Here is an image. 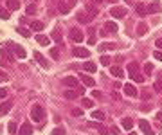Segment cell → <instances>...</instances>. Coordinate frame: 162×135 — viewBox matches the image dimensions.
<instances>
[{
    "instance_id": "obj_53",
    "label": "cell",
    "mask_w": 162,
    "mask_h": 135,
    "mask_svg": "<svg viewBox=\"0 0 162 135\" xmlns=\"http://www.w3.org/2000/svg\"><path fill=\"white\" fill-rule=\"evenodd\" d=\"M92 2H94V4H101V2H103V0H92Z\"/></svg>"
},
{
    "instance_id": "obj_42",
    "label": "cell",
    "mask_w": 162,
    "mask_h": 135,
    "mask_svg": "<svg viewBox=\"0 0 162 135\" xmlns=\"http://www.w3.org/2000/svg\"><path fill=\"white\" fill-rule=\"evenodd\" d=\"M110 61H112V60H110L108 56H101V63H103V65H110Z\"/></svg>"
},
{
    "instance_id": "obj_46",
    "label": "cell",
    "mask_w": 162,
    "mask_h": 135,
    "mask_svg": "<svg viewBox=\"0 0 162 135\" xmlns=\"http://www.w3.org/2000/svg\"><path fill=\"white\" fill-rule=\"evenodd\" d=\"M0 79H4V81H7L9 78H7V74H6V72H2V70H0Z\"/></svg>"
},
{
    "instance_id": "obj_6",
    "label": "cell",
    "mask_w": 162,
    "mask_h": 135,
    "mask_svg": "<svg viewBox=\"0 0 162 135\" xmlns=\"http://www.w3.org/2000/svg\"><path fill=\"white\" fill-rule=\"evenodd\" d=\"M103 31H106V33H112V34H115L119 31V25L115 24V22H105V27H103Z\"/></svg>"
},
{
    "instance_id": "obj_11",
    "label": "cell",
    "mask_w": 162,
    "mask_h": 135,
    "mask_svg": "<svg viewBox=\"0 0 162 135\" xmlns=\"http://www.w3.org/2000/svg\"><path fill=\"white\" fill-rule=\"evenodd\" d=\"M76 18H78L79 24H88V22H90V16L86 15V11H79V13L76 15Z\"/></svg>"
},
{
    "instance_id": "obj_19",
    "label": "cell",
    "mask_w": 162,
    "mask_h": 135,
    "mask_svg": "<svg viewBox=\"0 0 162 135\" xmlns=\"http://www.w3.org/2000/svg\"><path fill=\"white\" fill-rule=\"evenodd\" d=\"M110 72H112V76H115V78H123L124 76V72H123V69H119V67L117 65H115V67H112V69H110Z\"/></svg>"
},
{
    "instance_id": "obj_29",
    "label": "cell",
    "mask_w": 162,
    "mask_h": 135,
    "mask_svg": "<svg viewBox=\"0 0 162 135\" xmlns=\"http://www.w3.org/2000/svg\"><path fill=\"white\" fill-rule=\"evenodd\" d=\"M115 49V45L113 43H103V45H99V51L103 52V51H113Z\"/></svg>"
},
{
    "instance_id": "obj_26",
    "label": "cell",
    "mask_w": 162,
    "mask_h": 135,
    "mask_svg": "<svg viewBox=\"0 0 162 135\" xmlns=\"http://www.w3.org/2000/svg\"><path fill=\"white\" fill-rule=\"evenodd\" d=\"M92 117H94L96 121H103V119H105V112L96 110V112H92Z\"/></svg>"
},
{
    "instance_id": "obj_22",
    "label": "cell",
    "mask_w": 162,
    "mask_h": 135,
    "mask_svg": "<svg viewBox=\"0 0 162 135\" xmlns=\"http://www.w3.org/2000/svg\"><path fill=\"white\" fill-rule=\"evenodd\" d=\"M121 124H123V128H124V130H131V128H133V121H131L130 117H124Z\"/></svg>"
},
{
    "instance_id": "obj_51",
    "label": "cell",
    "mask_w": 162,
    "mask_h": 135,
    "mask_svg": "<svg viewBox=\"0 0 162 135\" xmlns=\"http://www.w3.org/2000/svg\"><path fill=\"white\" fill-rule=\"evenodd\" d=\"M157 121H162V110L157 112Z\"/></svg>"
},
{
    "instance_id": "obj_35",
    "label": "cell",
    "mask_w": 162,
    "mask_h": 135,
    "mask_svg": "<svg viewBox=\"0 0 162 135\" xmlns=\"http://www.w3.org/2000/svg\"><path fill=\"white\" fill-rule=\"evenodd\" d=\"M139 126H141V130H142V131L150 130V124H148V121H144V119H142V121H139Z\"/></svg>"
},
{
    "instance_id": "obj_50",
    "label": "cell",
    "mask_w": 162,
    "mask_h": 135,
    "mask_svg": "<svg viewBox=\"0 0 162 135\" xmlns=\"http://www.w3.org/2000/svg\"><path fill=\"white\" fill-rule=\"evenodd\" d=\"M155 43H157V47H158V49H162V38H158Z\"/></svg>"
},
{
    "instance_id": "obj_9",
    "label": "cell",
    "mask_w": 162,
    "mask_h": 135,
    "mask_svg": "<svg viewBox=\"0 0 162 135\" xmlns=\"http://www.w3.org/2000/svg\"><path fill=\"white\" fill-rule=\"evenodd\" d=\"M124 94L130 96V97H135V96H137V88H135L131 83H126V85H124Z\"/></svg>"
},
{
    "instance_id": "obj_2",
    "label": "cell",
    "mask_w": 162,
    "mask_h": 135,
    "mask_svg": "<svg viewBox=\"0 0 162 135\" xmlns=\"http://www.w3.org/2000/svg\"><path fill=\"white\" fill-rule=\"evenodd\" d=\"M68 38H70L74 43H81L83 41V33L79 29H70L68 31Z\"/></svg>"
},
{
    "instance_id": "obj_10",
    "label": "cell",
    "mask_w": 162,
    "mask_h": 135,
    "mask_svg": "<svg viewBox=\"0 0 162 135\" xmlns=\"http://www.w3.org/2000/svg\"><path fill=\"white\" fill-rule=\"evenodd\" d=\"M128 74H130V78H133L135 74H139V65L135 63V61H131V63H128Z\"/></svg>"
},
{
    "instance_id": "obj_25",
    "label": "cell",
    "mask_w": 162,
    "mask_h": 135,
    "mask_svg": "<svg viewBox=\"0 0 162 135\" xmlns=\"http://www.w3.org/2000/svg\"><path fill=\"white\" fill-rule=\"evenodd\" d=\"M7 7H9L11 11H18V7H20L18 0H7Z\"/></svg>"
},
{
    "instance_id": "obj_23",
    "label": "cell",
    "mask_w": 162,
    "mask_h": 135,
    "mask_svg": "<svg viewBox=\"0 0 162 135\" xmlns=\"http://www.w3.org/2000/svg\"><path fill=\"white\" fill-rule=\"evenodd\" d=\"M58 9L63 13V15H67L68 11H70V4H67V2H60V6H58Z\"/></svg>"
},
{
    "instance_id": "obj_43",
    "label": "cell",
    "mask_w": 162,
    "mask_h": 135,
    "mask_svg": "<svg viewBox=\"0 0 162 135\" xmlns=\"http://www.w3.org/2000/svg\"><path fill=\"white\" fill-rule=\"evenodd\" d=\"M153 56H155V60L162 61V51H155V52H153Z\"/></svg>"
},
{
    "instance_id": "obj_14",
    "label": "cell",
    "mask_w": 162,
    "mask_h": 135,
    "mask_svg": "<svg viewBox=\"0 0 162 135\" xmlns=\"http://www.w3.org/2000/svg\"><path fill=\"white\" fill-rule=\"evenodd\" d=\"M135 11H137L139 16H146V15H148V7H146L144 4H137V6H135Z\"/></svg>"
},
{
    "instance_id": "obj_49",
    "label": "cell",
    "mask_w": 162,
    "mask_h": 135,
    "mask_svg": "<svg viewBox=\"0 0 162 135\" xmlns=\"http://www.w3.org/2000/svg\"><path fill=\"white\" fill-rule=\"evenodd\" d=\"M110 131H112V133H113V135H119V128H115V126H113V128H112V130H110Z\"/></svg>"
},
{
    "instance_id": "obj_33",
    "label": "cell",
    "mask_w": 162,
    "mask_h": 135,
    "mask_svg": "<svg viewBox=\"0 0 162 135\" xmlns=\"http://www.w3.org/2000/svg\"><path fill=\"white\" fill-rule=\"evenodd\" d=\"M83 106H86V108H94V101L88 99V97H83Z\"/></svg>"
},
{
    "instance_id": "obj_8",
    "label": "cell",
    "mask_w": 162,
    "mask_h": 135,
    "mask_svg": "<svg viewBox=\"0 0 162 135\" xmlns=\"http://www.w3.org/2000/svg\"><path fill=\"white\" fill-rule=\"evenodd\" d=\"M31 133H33V126L29 123H24L18 130V135H31Z\"/></svg>"
},
{
    "instance_id": "obj_16",
    "label": "cell",
    "mask_w": 162,
    "mask_h": 135,
    "mask_svg": "<svg viewBox=\"0 0 162 135\" xmlns=\"http://www.w3.org/2000/svg\"><path fill=\"white\" fill-rule=\"evenodd\" d=\"M83 69H85L86 72H90V74H94V72L97 70V67H96V63H92V61H86V63L83 65Z\"/></svg>"
},
{
    "instance_id": "obj_28",
    "label": "cell",
    "mask_w": 162,
    "mask_h": 135,
    "mask_svg": "<svg viewBox=\"0 0 162 135\" xmlns=\"http://www.w3.org/2000/svg\"><path fill=\"white\" fill-rule=\"evenodd\" d=\"M16 31H18V34H22V36L31 38V31H29V29H25V27H16Z\"/></svg>"
},
{
    "instance_id": "obj_44",
    "label": "cell",
    "mask_w": 162,
    "mask_h": 135,
    "mask_svg": "<svg viewBox=\"0 0 162 135\" xmlns=\"http://www.w3.org/2000/svg\"><path fill=\"white\" fill-rule=\"evenodd\" d=\"M86 41H88V45H96V38H94V36H92V34H90V38H88Z\"/></svg>"
},
{
    "instance_id": "obj_57",
    "label": "cell",
    "mask_w": 162,
    "mask_h": 135,
    "mask_svg": "<svg viewBox=\"0 0 162 135\" xmlns=\"http://www.w3.org/2000/svg\"><path fill=\"white\" fill-rule=\"evenodd\" d=\"M130 135H137V133H135V131H131V133H130Z\"/></svg>"
},
{
    "instance_id": "obj_40",
    "label": "cell",
    "mask_w": 162,
    "mask_h": 135,
    "mask_svg": "<svg viewBox=\"0 0 162 135\" xmlns=\"http://www.w3.org/2000/svg\"><path fill=\"white\" fill-rule=\"evenodd\" d=\"M72 115H76V117H81V115H83V112H81L79 108H74V110H72Z\"/></svg>"
},
{
    "instance_id": "obj_21",
    "label": "cell",
    "mask_w": 162,
    "mask_h": 135,
    "mask_svg": "<svg viewBox=\"0 0 162 135\" xmlns=\"http://www.w3.org/2000/svg\"><path fill=\"white\" fill-rule=\"evenodd\" d=\"M148 33V24H139L137 25V34L139 36H142V34H146Z\"/></svg>"
},
{
    "instance_id": "obj_12",
    "label": "cell",
    "mask_w": 162,
    "mask_h": 135,
    "mask_svg": "<svg viewBox=\"0 0 162 135\" xmlns=\"http://www.w3.org/2000/svg\"><path fill=\"white\" fill-rule=\"evenodd\" d=\"M79 79L83 81V85H85V86H94V85H96V81L92 79L90 76H86V74H79Z\"/></svg>"
},
{
    "instance_id": "obj_17",
    "label": "cell",
    "mask_w": 162,
    "mask_h": 135,
    "mask_svg": "<svg viewBox=\"0 0 162 135\" xmlns=\"http://www.w3.org/2000/svg\"><path fill=\"white\" fill-rule=\"evenodd\" d=\"M36 41H38L40 45H45V47H47V45L51 43V38H49V36H43V34H38V36H36Z\"/></svg>"
},
{
    "instance_id": "obj_32",
    "label": "cell",
    "mask_w": 162,
    "mask_h": 135,
    "mask_svg": "<svg viewBox=\"0 0 162 135\" xmlns=\"http://www.w3.org/2000/svg\"><path fill=\"white\" fill-rule=\"evenodd\" d=\"M11 15H9V11L7 9H4V7H0V18H2V20H7Z\"/></svg>"
},
{
    "instance_id": "obj_30",
    "label": "cell",
    "mask_w": 162,
    "mask_h": 135,
    "mask_svg": "<svg viewBox=\"0 0 162 135\" xmlns=\"http://www.w3.org/2000/svg\"><path fill=\"white\" fill-rule=\"evenodd\" d=\"M7 131H9L11 135H15V133H16V123H15V121H11V123L7 124Z\"/></svg>"
},
{
    "instance_id": "obj_54",
    "label": "cell",
    "mask_w": 162,
    "mask_h": 135,
    "mask_svg": "<svg viewBox=\"0 0 162 135\" xmlns=\"http://www.w3.org/2000/svg\"><path fill=\"white\" fill-rule=\"evenodd\" d=\"M108 2H110V4H115V2H117V0H108Z\"/></svg>"
},
{
    "instance_id": "obj_1",
    "label": "cell",
    "mask_w": 162,
    "mask_h": 135,
    "mask_svg": "<svg viewBox=\"0 0 162 135\" xmlns=\"http://www.w3.org/2000/svg\"><path fill=\"white\" fill-rule=\"evenodd\" d=\"M31 117L33 121H41L45 117V112L41 108V105H33V110H31Z\"/></svg>"
},
{
    "instance_id": "obj_36",
    "label": "cell",
    "mask_w": 162,
    "mask_h": 135,
    "mask_svg": "<svg viewBox=\"0 0 162 135\" xmlns=\"http://www.w3.org/2000/svg\"><path fill=\"white\" fill-rule=\"evenodd\" d=\"M51 56H52V60H58V58H60V49L52 47V49H51Z\"/></svg>"
},
{
    "instance_id": "obj_18",
    "label": "cell",
    "mask_w": 162,
    "mask_h": 135,
    "mask_svg": "<svg viewBox=\"0 0 162 135\" xmlns=\"http://www.w3.org/2000/svg\"><path fill=\"white\" fill-rule=\"evenodd\" d=\"M63 85H67V86H70V88H72V86H76V85H78V79H76V78H72V76H67V78L63 79Z\"/></svg>"
},
{
    "instance_id": "obj_55",
    "label": "cell",
    "mask_w": 162,
    "mask_h": 135,
    "mask_svg": "<svg viewBox=\"0 0 162 135\" xmlns=\"http://www.w3.org/2000/svg\"><path fill=\"white\" fill-rule=\"evenodd\" d=\"M68 2H70V6H72V4H76V0H68Z\"/></svg>"
},
{
    "instance_id": "obj_47",
    "label": "cell",
    "mask_w": 162,
    "mask_h": 135,
    "mask_svg": "<svg viewBox=\"0 0 162 135\" xmlns=\"http://www.w3.org/2000/svg\"><path fill=\"white\" fill-rule=\"evenodd\" d=\"M99 133H101V135H108V130H106V128H99Z\"/></svg>"
},
{
    "instance_id": "obj_27",
    "label": "cell",
    "mask_w": 162,
    "mask_h": 135,
    "mask_svg": "<svg viewBox=\"0 0 162 135\" xmlns=\"http://www.w3.org/2000/svg\"><path fill=\"white\" fill-rule=\"evenodd\" d=\"M86 15L90 16V20H92V18H96V16H97V9H96V7H92V6H88V7H86Z\"/></svg>"
},
{
    "instance_id": "obj_7",
    "label": "cell",
    "mask_w": 162,
    "mask_h": 135,
    "mask_svg": "<svg viewBox=\"0 0 162 135\" xmlns=\"http://www.w3.org/2000/svg\"><path fill=\"white\" fill-rule=\"evenodd\" d=\"M11 47H13V52H15V56H18L20 60H25V56H27V54H25L24 47H20V45H15V43L11 45Z\"/></svg>"
},
{
    "instance_id": "obj_31",
    "label": "cell",
    "mask_w": 162,
    "mask_h": 135,
    "mask_svg": "<svg viewBox=\"0 0 162 135\" xmlns=\"http://www.w3.org/2000/svg\"><path fill=\"white\" fill-rule=\"evenodd\" d=\"M142 70H144V74H148V76H150V74L153 72V65H151V63H146V65L142 67Z\"/></svg>"
},
{
    "instance_id": "obj_45",
    "label": "cell",
    "mask_w": 162,
    "mask_h": 135,
    "mask_svg": "<svg viewBox=\"0 0 162 135\" xmlns=\"http://www.w3.org/2000/svg\"><path fill=\"white\" fill-rule=\"evenodd\" d=\"M6 96H7V90H6V88H0V99L6 97Z\"/></svg>"
},
{
    "instance_id": "obj_3",
    "label": "cell",
    "mask_w": 162,
    "mask_h": 135,
    "mask_svg": "<svg viewBox=\"0 0 162 135\" xmlns=\"http://www.w3.org/2000/svg\"><path fill=\"white\" fill-rule=\"evenodd\" d=\"M110 13H112V16L113 18H124L126 16V7H119V6H115V7H112L110 9Z\"/></svg>"
},
{
    "instance_id": "obj_34",
    "label": "cell",
    "mask_w": 162,
    "mask_h": 135,
    "mask_svg": "<svg viewBox=\"0 0 162 135\" xmlns=\"http://www.w3.org/2000/svg\"><path fill=\"white\" fill-rule=\"evenodd\" d=\"M63 96H65L67 99H76V92H74V90H67Z\"/></svg>"
},
{
    "instance_id": "obj_15",
    "label": "cell",
    "mask_w": 162,
    "mask_h": 135,
    "mask_svg": "<svg viewBox=\"0 0 162 135\" xmlns=\"http://www.w3.org/2000/svg\"><path fill=\"white\" fill-rule=\"evenodd\" d=\"M43 27H45V25H43V22H40V20H34L33 24H31V29H33V31H36V33H41V31H43Z\"/></svg>"
},
{
    "instance_id": "obj_5",
    "label": "cell",
    "mask_w": 162,
    "mask_h": 135,
    "mask_svg": "<svg viewBox=\"0 0 162 135\" xmlns=\"http://www.w3.org/2000/svg\"><path fill=\"white\" fill-rule=\"evenodd\" d=\"M72 54H74V56H78V58H88V56H90V51H88V49H85V47H74Z\"/></svg>"
},
{
    "instance_id": "obj_37",
    "label": "cell",
    "mask_w": 162,
    "mask_h": 135,
    "mask_svg": "<svg viewBox=\"0 0 162 135\" xmlns=\"http://www.w3.org/2000/svg\"><path fill=\"white\" fill-rule=\"evenodd\" d=\"M52 135H65V128H61V126L54 128V130H52Z\"/></svg>"
},
{
    "instance_id": "obj_4",
    "label": "cell",
    "mask_w": 162,
    "mask_h": 135,
    "mask_svg": "<svg viewBox=\"0 0 162 135\" xmlns=\"http://www.w3.org/2000/svg\"><path fill=\"white\" fill-rule=\"evenodd\" d=\"M33 56H34V60H36V61H38V63H40V65L43 67V69H49V61L43 58V54H41V52L34 51V52H33Z\"/></svg>"
},
{
    "instance_id": "obj_13",
    "label": "cell",
    "mask_w": 162,
    "mask_h": 135,
    "mask_svg": "<svg viewBox=\"0 0 162 135\" xmlns=\"http://www.w3.org/2000/svg\"><path fill=\"white\" fill-rule=\"evenodd\" d=\"M148 13H151V15H157V13H160V2H151L150 6H148Z\"/></svg>"
},
{
    "instance_id": "obj_20",
    "label": "cell",
    "mask_w": 162,
    "mask_h": 135,
    "mask_svg": "<svg viewBox=\"0 0 162 135\" xmlns=\"http://www.w3.org/2000/svg\"><path fill=\"white\" fill-rule=\"evenodd\" d=\"M11 106H13V103H11V101L2 103V105H0V114H7V112L11 110Z\"/></svg>"
},
{
    "instance_id": "obj_41",
    "label": "cell",
    "mask_w": 162,
    "mask_h": 135,
    "mask_svg": "<svg viewBox=\"0 0 162 135\" xmlns=\"http://www.w3.org/2000/svg\"><path fill=\"white\" fill-rule=\"evenodd\" d=\"M25 13H27V15H34V13H36V7H34V6H27V11H25Z\"/></svg>"
},
{
    "instance_id": "obj_48",
    "label": "cell",
    "mask_w": 162,
    "mask_h": 135,
    "mask_svg": "<svg viewBox=\"0 0 162 135\" xmlns=\"http://www.w3.org/2000/svg\"><path fill=\"white\" fill-rule=\"evenodd\" d=\"M92 96H94V97H101V92H99V90H94V92H92Z\"/></svg>"
},
{
    "instance_id": "obj_52",
    "label": "cell",
    "mask_w": 162,
    "mask_h": 135,
    "mask_svg": "<svg viewBox=\"0 0 162 135\" xmlns=\"http://www.w3.org/2000/svg\"><path fill=\"white\" fill-rule=\"evenodd\" d=\"M144 135H155V133H153V130L150 128V130H146V131H144Z\"/></svg>"
},
{
    "instance_id": "obj_39",
    "label": "cell",
    "mask_w": 162,
    "mask_h": 135,
    "mask_svg": "<svg viewBox=\"0 0 162 135\" xmlns=\"http://www.w3.org/2000/svg\"><path fill=\"white\" fill-rule=\"evenodd\" d=\"M155 90H157V92H162V78L155 83Z\"/></svg>"
},
{
    "instance_id": "obj_56",
    "label": "cell",
    "mask_w": 162,
    "mask_h": 135,
    "mask_svg": "<svg viewBox=\"0 0 162 135\" xmlns=\"http://www.w3.org/2000/svg\"><path fill=\"white\" fill-rule=\"evenodd\" d=\"M131 2H133V0H126V4H131Z\"/></svg>"
},
{
    "instance_id": "obj_24",
    "label": "cell",
    "mask_w": 162,
    "mask_h": 135,
    "mask_svg": "<svg viewBox=\"0 0 162 135\" xmlns=\"http://www.w3.org/2000/svg\"><path fill=\"white\" fill-rule=\"evenodd\" d=\"M51 38H52L56 43H61V33H60V29H54L52 34H51Z\"/></svg>"
},
{
    "instance_id": "obj_38",
    "label": "cell",
    "mask_w": 162,
    "mask_h": 135,
    "mask_svg": "<svg viewBox=\"0 0 162 135\" xmlns=\"http://www.w3.org/2000/svg\"><path fill=\"white\" fill-rule=\"evenodd\" d=\"M131 79H133V81H137V83H142V81H144V76H142V74H135Z\"/></svg>"
}]
</instances>
